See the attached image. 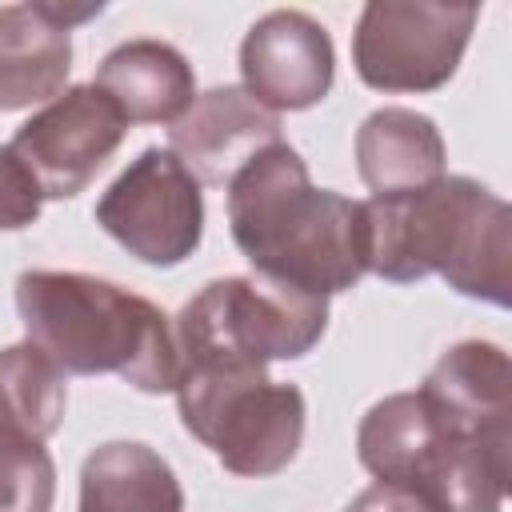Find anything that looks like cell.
<instances>
[{"label":"cell","instance_id":"obj_1","mask_svg":"<svg viewBox=\"0 0 512 512\" xmlns=\"http://www.w3.org/2000/svg\"><path fill=\"white\" fill-rule=\"evenodd\" d=\"M228 228L256 276L312 296L348 292L368 272L364 200L316 188L304 156L284 140L228 180Z\"/></svg>","mask_w":512,"mask_h":512},{"label":"cell","instance_id":"obj_2","mask_svg":"<svg viewBox=\"0 0 512 512\" xmlns=\"http://www.w3.org/2000/svg\"><path fill=\"white\" fill-rule=\"evenodd\" d=\"M368 272L416 284L432 272L468 300H512V208L472 176H440L428 188L364 200Z\"/></svg>","mask_w":512,"mask_h":512},{"label":"cell","instance_id":"obj_3","mask_svg":"<svg viewBox=\"0 0 512 512\" xmlns=\"http://www.w3.org/2000/svg\"><path fill=\"white\" fill-rule=\"evenodd\" d=\"M24 340L64 376H120L136 392L176 388L180 360L172 320L148 296L88 272L28 268L16 276Z\"/></svg>","mask_w":512,"mask_h":512},{"label":"cell","instance_id":"obj_4","mask_svg":"<svg viewBox=\"0 0 512 512\" xmlns=\"http://www.w3.org/2000/svg\"><path fill=\"white\" fill-rule=\"evenodd\" d=\"M512 436H472L440 420L424 396L392 392L356 428L360 464L384 480L428 496L440 512H500L508 496Z\"/></svg>","mask_w":512,"mask_h":512},{"label":"cell","instance_id":"obj_5","mask_svg":"<svg viewBox=\"0 0 512 512\" xmlns=\"http://www.w3.org/2000/svg\"><path fill=\"white\" fill-rule=\"evenodd\" d=\"M328 332V296L268 276L208 280L172 320L184 368H268L308 356Z\"/></svg>","mask_w":512,"mask_h":512},{"label":"cell","instance_id":"obj_6","mask_svg":"<svg viewBox=\"0 0 512 512\" xmlns=\"http://www.w3.org/2000/svg\"><path fill=\"white\" fill-rule=\"evenodd\" d=\"M172 392L188 436L232 476H276L304 444V392L268 368H184Z\"/></svg>","mask_w":512,"mask_h":512},{"label":"cell","instance_id":"obj_7","mask_svg":"<svg viewBox=\"0 0 512 512\" xmlns=\"http://www.w3.org/2000/svg\"><path fill=\"white\" fill-rule=\"evenodd\" d=\"M472 4L368 0L352 32V68L376 92L444 88L476 28Z\"/></svg>","mask_w":512,"mask_h":512},{"label":"cell","instance_id":"obj_8","mask_svg":"<svg viewBox=\"0 0 512 512\" xmlns=\"http://www.w3.org/2000/svg\"><path fill=\"white\" fill-rule=\"evenodd\" d=\"M64 408V372L40 348H0V512H52L56 464L44 440L60 432Z\"/></svg>","mask_w":512,"mask_h":512},{"label":"cell","instance_id":"obj_9","mask_svg":"<svg viewBox=\"0 0 512 512\" xmlns=\"http://www.w3.org/2000/svg\"><path fill=\"white\" fill-rule=\"evenodd\" d=\"M96 224L152 268L184 264L204 236V192L168 152L144 148L96 200Z\"/></svg>","mask_w":512,"mask_h":512},{"label":"cell","instance_id":"obj_10","mask_svg":"<svg viewBox=\"0 0 512 512\" xmlns=\"http://www.w3.org/2000/svg\"><path fill=\"white\" fill-rule=\"evenodd\" d=\"M124 136L128 120L96 84H68L16 128L8 148L44 200H72L96 180Z\"/></svg>","mask_w":512,"mask_h":512},{"label":"cell","instance_id":"obj_11","mask_svg":"<svg viewBox=\"0 0 512 512\" xmlns=\"http://www.w3.org/2000/svg\"><path fill=\"white\" fill-rule=\"evenodd\" d=\"M336 76V48L320 20L300 8L264 12L240 40V88L268 112L320 104Z\"/></svg>","mask_w":512,"mask_h":512},{"label":"cell","instance_id":"obj_12","mask_svg":"<svg viewBox=\"0 0 512 512\" xmlns=\"http://www.w3.org/2000/svg\"><path fill=\"white\" fill-rule=\"evenodd\" d=\"M96 12L104 4H0V112L48 104L68 88L72 24Z\"/></svg>","mask_w":512,"mask_h":512},{"label":"cell","instance_id":"obj_13","mask_svg":"<svg viewBox=\"0 0 512 512\" xmlns=\"http://www.w3.org/2000/svg\"><path fill=\"white\" fill-rule=\"evenodd\" d=\"M272 144H280V116L256 104L240 84L196 92L192 108L168 128V152L200 188H228V180Z\"/></svg>","mask_w":512,"mask_h":512},{"label":"cell","instance_id":"obj_14","mask_svg":"<svg viewBox=\"0 0 512 512\" xmlns=\"http://www.w3.org/2000/svg\"><path fill=\"white\" fill-rule=\"evenodd\" d=\"M416 392L460 432L512 436V364L492 340H460L440 352Z\"/></svg>","mask_w":512,"mask_h":512},{"label":"cell","instance_id":"obj_15","mask_svg":"<svg viewBox=\"0 0 512 512\" xmlns=\"http://www.w3.org/2000/svg\"><path fill=\"white\" fill-rule=\"evenodd\" d=\"M132 124H176L196 100V72L188 56L152 36L116 44L92 80Z\"/></svg>","mask_w":512,"mask_h":512},{"label":"cell","instance_id":"obj_16","mask_svg":"<svg viewBox=\"0 0 512 512\" xmlns=\"http://www.w3.org/2000/svg\"><path fill=\"white\" fill-rule=\"evenodd\" d=\"M448 148L432 116L384 104L356 128V172L372 196H400L428 188L444 176Z\"/></svg>","mask_w":512,"mask_h":512},{"label":"cell","instance_id":"obj_17","mask_svg":"<svg viewBox=\"0 0 512 512\" xmlns=\"http://www.w3.org/2000/svg\"><path fill=\"white\" fill-rule=\"evenodd\" d=\"M76 512H184V488L156 448L108 440L80 464Z\"/></svg>","mask_w":512,"mask_h":512},{"label":"cell","instance_id":"obj_18","mask_svg":"<svg viewBox=\"0 0 512 512\" xmlns=\"http://www.w3.org/2000/svg\"><path fill=\"white\" fill-rule=\"evenodd\" d=\"M40 188L8 144H0V232H20L40 216Z\"/></svg>","mask_w":512,"mask_h":512},{"label":"cell","instance_id":"obj_19","mask_svg":"<svg viewBox=\"0 0 512 512\" xmlns=\"http://www.w3.org/2000/svg\"><path fill=\"white\" fill-rule=\"evenodd\" d=\"M344 512H440L428 496H420V492H412V488H404V484H384V480H376V484H368L364 492H356L348 504H344Z\"/></svg>","mask_w":512,"mask_h":512}]
</instances>
